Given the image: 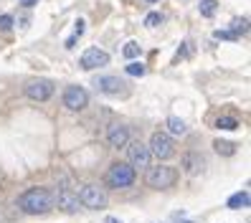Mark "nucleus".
Wrapping results in <instances>:
<instances>
[{
    "mask_svg": "<svg viewBox=\"0 0 251 223\" xmlns=\"http://www.w3.org/2000/svg\"><path fill=\"white\" fill-rule=\"evenodd\" d=\"M74 36H79V38L84 36V21H81V18L76 21V31H74Z\"/></svg>",
    "mask_w": 251,
    "mask_h": 223,
    "instance_id": "nucleus-25",
    "label": "nucleus"
},
{
    "mask_svg": "<svg viewBox=\"0 0 251 223\" xmlns=\"http://www.w3.org/2000/svg\"><path fill=\"white\" fill-rule=\"evenodd\" d=\"M107 140H109L112 147H125L129 142V132H127L125 124H112L109 132H107Z\"/></svg>",
    "mask_w": 251,
    "mask_h": 223,
    "instance_id": "nucleus-13",
    "label": "nucleus"
},
{
    "mask_svg": "<svg viewBox=\"0 0 251 223\" xmlns=\"http://www.w3.org/2000/svg\"><path fill=\"white\" fill-rule=\"evenodd\" d=\"M162 23V16L160 13H150V16L145 18V25H150V28H155V25H160Z\"/></svg>",
    "mask_w": 251,
    "mask_h": 223,
    "instance_id": "nucleus-22",
    "label": "nucleus"
},
{
    "mask_svg": "<svg viewBox=\"0 0 251 223\" xmlns=\"http://www.w3.org/2000/svg\"><path fill=\"white\" fill-rule=\"evenodd\" d=\"M145 180L150 188H157V190H165L170 185H175V180H178V170H173L168 165H152L150 170H147Z\"/></svg>",
    "mask_w": 251,
    "mask_h": 223,
    "instance_id": "nucleus-2",
    "label": "nucleus"
},
{
    "mask_svg": "<svg viewBox=\"0 0 251 223\" xmlns=\"http://www.w3.org/2000/svg\"><path fill=\"white\" fill-rule=\"evenodd\" d=\"M64 104L71 112H79L89 104V94H86V89H81V86H66L64 89Z\"/></svg>",
    "mask_w": 251,
    "mask_h": 223,
    "instance_id": "nucleus-8",
    "label": "nucleus"
},
{
    "mask_svg": "<svg viewBox=\"0 0 251 223\" xmlns=\"http://www.w3.org/2000/svg\"><path fill=\"white\" fill-rule=\"evenodd\" d=\"M135 183V168H129L127 162H114V165L107 170V185L109 188H129Z\"/></svg>",
    "mask_w": 251,
    "mask_h": 223,
    "instance_id": "nucleus-3",
    "label": "nucleus"
},
{
    "mask_svg": "<svg viewBox=\"0 0 251 223\" xmlns=\"http://www.w3.org/2000/svg\"><path fill=\"white\" fill-rule=\"evenodd\" d=\"M76 41H79V36H69L64 46H66V49H74V46H76Z\"/></svg>",
    "mask_w": 251,
    "mask_h": 223,
    "instance_id": "nucleus-26",
    "label": "nucleus"
},
{
    "mask_svg": "<svg viewBox=\"0 0 251 223\" xmlns=\"http://www.w3.org/2000/svg\"><path fill=\"white\" fill-rule=\"evenodd\" d=\"M56 205H58V211H64V213H76L79 208H81L79 196H76V193H71L69 188H61V190H58Z\"/></svg>",
    "mask_w": 251,
    "mask_h": 223,
    "instance_id": "nucleus-10",
    "label": "nucleus"
},
{
    "mask_svg": "<svg viewBox=\"0 0 251 223\" xmlns=\"http://www.w3.org/2000/svg\"><path fill=\"white\" fill-rule=\"evenodd\" d=\"M18 205H21V211L28 213V216H43V213H49L53 208V198H51L49 190L31 188V190H25L23 196L18 198Z\"/></svg>",
    "mask_w": 251,
    "mask_h": 223,
    "instance_id": "nucleus-1",
    "label": "nucleus"
},
{
    "mask_svg": "<svg viewBox=\"0 0 251 223\" xmlns=\"http://www.w3.org/2000/svg\"><path fill=\"white\" fill-rule=\"evenodd\" d=\"M79 203L92 211H101V208H107V193L99 185H84L79 193Z\"/></svg>",
    "mask_w": 251,
    "mask_h": 223,
    "instance_id": "nucleus-4",
    "label": "nucleus"
},
{
    "mask_svg": "<svg viewBox=\"0 0 251 223\" xmlns=\"http://www.w3.org/2000/svg\"><path fill=\"white\" fill-rule=\"evenodd\" d=\"M180 223H193V221H180Z\"/></svg>",
    "mask_w": 251,
    "mask_h": 223,
    "instance_id": "nucleus-29",
    "label": "nucleus"
},
{
    "mask_svg": "<svg viewBox=\"0 0 251 223\" xmlns=\"http://www.w3.org/2000/svg\"><path fill=\"white\" fill-rule=\"evenodd\" d=\"M104 223H122V221H117V218H112V216H109V218H107Z\"/></svg>",
    "mask_w": 251,
    "mask_h": 223,
    "instance_id": "nucleus-28",
    "label": "nucleus"
},
{
    "mask_svg": "<svg viewBox=\"0 0 251 223\" xmlns=\"http://www.w3.org/2000/svg\"><path fill=\"white\" fill-rule=\"evenodd\" d=\"M201 16L203 18H211L213 16V13H216V8H218V3H216V0H201Z\"/></svg>",
    "mask_w": 251,
    "mask_h": 223,
    "instance_id": "nucleus-17",
    "label": "nucleus"
},
{
    "mask_svg": "<svg viewBox=\"0 0 251 223\" xmlns=\"http://www.w3.org/2000/svg\"><path fill=\"white\" fill-rule=\"evenodd\" d=\"M109 64V53L107 51H101V49H86L81 53V66L86 71H92V69H101V66H107Z\"/></svg>",
    "mask_w": 251,
    "mask_h": 223,
    "instance_id": "nucleus-9",
    "label": "nucleus"
},
{
    "mask_svg": "<svg viewBox=\"0 0 251 223\" xmlns=\"http://www.w3.org/2000/svg\"><path fill=\"white\" fill-rule=\"evenodd\" d=\"M147 3H157V0H147Z\"/></svg>",
    "mask_w": 251,
    "mask_h": 223,
    "instance_id": "nucleus-30",
    "label": "nucleus"
},
{
    "mask_svg": "<svg viewBox=\"0 0 251 223\" xmlns=\"http://www.w3.org/2000/svg\"><path fill=\"white\" fill-rule=\"evenodd\" d=\"M145 64H140V61H132V64H127V74L129 76H145Z\"/></svg>",
    "mask_w": 251,
    "mask_h": 223,
    "instance_id": "nucleus-20",
    "label": "nucleus"
},
{
    "mask_svg": "<svg viewBox=\"0 0 251 223\" xmlns=\"http://www.w3.org/2000/svg\"><path fill=\"white\" fill-rule=\"evenodd\" d=\"M213 150H216L221 157H231V155H236V145H233V142H226V140H216V142H213Z\"/></svg>",
    "mask_w": 251,
    "mask_h": 223,
    "instance_id": "nucleus-15",
    "label": "nucleus"
},
{
    "mask_svg": "<svg viewBox=\"0 0 251 223\" xmlns=\"http://www.w3.org/2000/svg\"><path fill=\"white\" fill-rule=\"evenodd\" d=\"M249 190H241V193H236V196H231L228 198V208H233V211H239V208H249Z\"/></svg>",
    "mask_w": 251,
    "mask_h": 223,
    "instance_id": "nucleus-14",
    "label": "nucleus"
},
{
    "mask_svg": "<svg viewBox=\"0 0 251 223\" xmlns=\"http://www.w3.org/2000/svg\"><path fill=\"white\" fill-rule=\"evenodd\" d=\"M122 79L120 76H99L97 81H94V86H97V92H101V94H120L122 92Z\"/></svg>",
    "mask_w": 251,
    "mask_h": 223,
    "instance_id": "nucleus-12",
    "label": "nucleus"
},
{
    "mask_svg": "<svg viewBox=\"0 0 251 223\" xmlns=\"http://www.w3.org/2000/svg\"><path fill=\"white\" fill-rule=\"evenodd\" d=\"M127 157H129V168H147L150 165V150L142 142H127Z\"/></svg>",
    "mask_w": 251,
    "mask_h": 223,
    "instance_id": "nucleus-7",
    "label": "nucleus"
},
{
    "mask_svg": "<svg viewBox=\"0 0 251 223\" xmlns=\"http://www.w3.org/2000/svg\"><path fill=\"white\" fill-rule=\"evenodd\" d=\"M249 31V25H246V18H236L233 23H231V33L236 36V38H239L241 33H246Z\"/></svg>",
    "mask_w": 251,
    "mask_h": 223,
    "instance_id": "nucleus-19",
    "label": "nucleus"
},
{
    "mask_svg": "<svg viewBox=\"0 0 251 223\" xmlns=\"http://www.w3.org/2000/svg\"><path fill=\"white\" fill-rule=\"evenodd\" d=\"M205 168V157L201 152H185L183 155V170L188 175H201Z\"/></svg>",
    "mask_w": 251,
    "mask_h": 223,
    "instance_id": "nucleus-11",
    "label": "nucleus"
},
{
    "mask_svg": "<svg viewBox=\"0 0 251 223\" xmlns=\"http://www.w3.org/2000/svg\"><path fill=\"white\" fill-rule=\"evenodd\" d=\"M38 3V0H21V5H25V8H33Z\"/></svg>",
    "mask_w": 251,
    "mask_h": 223,
    "instance_id": "nucleus-27",
    "label": "nucleus"
},
{
    "mask_svg": "<svg viewBox=\"0 0 251 223\" xmlns=\"http://www.w3.org/2000/svg\"><path fill=\"white\" fill-rule=\"evenodd\" d=\"M147 150H150V155H155L157 160H168V157L175 155V145H173V140L165 135V132H155V135L150 137Z\"/></svg>",
    "mask_w": 251,
    "mask_h": 223,
    "instance_id": "nucleus-5",
    "label": "nucleus"
},
{
    "mask_svg": "<svg viewBox=\"0 0 251 223\" xmlns=\"http://www.w3.org/2000/svg\"><path fill=\"white\" fill-rule=\"evenodd\" d=\"M168 129L173 132V135H185V122L180 120V117H170V120H168Z\"/></svg>",
    "mask_w": 251,
    "mask_h": 223,
    "instance_id": "nucleus-16",
    "label": "nucleus"
},
{
    "mask_svg": "<svg viewBox=\"0 0 251 223\" xmlns=\"http://www.w3.org/2000/svg\"><path fill=\"white\" fill-rule=\"evenodd\" d=\"M13 23H16V21H13V16H0V31H10Z\"/></svg>",
    "mask_w": 251,
    "mask_h": 223,
    "instance_id": "nucleus-23",
    "label": "nucleus"
},
{
    "mask_svg": "<svg viewBox=\"0 0 251 223\" xmlns=\"http://www.w3.org/2000/svg\"><path fill=\"white\" fill-rule=\"evenodd\" d=\"M51 94H53V84L49 79H33L25 84V97L33 101H46L51 99Z\"/></svg>",
    "mask_w": 251,
    "mask_h": 223,
    "instance_id": "nucleus-6",
    "label": "nucleus"
},
{
    "mask_svg": "<svg viewBox=\"0 0 251 223\" xmlns=\"http://www.w3.org/2000/svg\"><path fill=\"white\" fill-rule=\"evenodd\" d=\"M122 53H125V58H135V56H140V46H137L135 41H129L127 46L122 49Z\"/></svg>",
    "mask_w": 251,
    "mask_h": 223,
    "instance_id": "nucleus-21",
    "label": "nucleus"
},
{
    "mask_svg": "<svg viewBox=\"0 0 251 223\" xmlns=\"http://www.w3.org/2000/svg\"><path fill=\"white\" fill-rule=\"evenodd\" d=\"M213 127H218V129H236L239 127V120H233V117H218Z\"/></svg>",
    "mask_w": 251,
    "mask_h": 223,
    "instance_id": "nucleus-18",
    "label": "nucleus"
},
{
    "mask_svg": "<svg viewBox=\"0 0 251 223\" xmlns=\"http://www.w3.org/2000/svg\"><path fill=\"white\" fill-rule=\"evenodd\" d=\"M213 36H216L218 41H236V36H233L231 31H216Z\"/></svg>",
    "mask_w": 251,
    "mask_h": 223,
    "instance_id": "nucleus-24",
    "label": "nucleus"
}]
</instances>
